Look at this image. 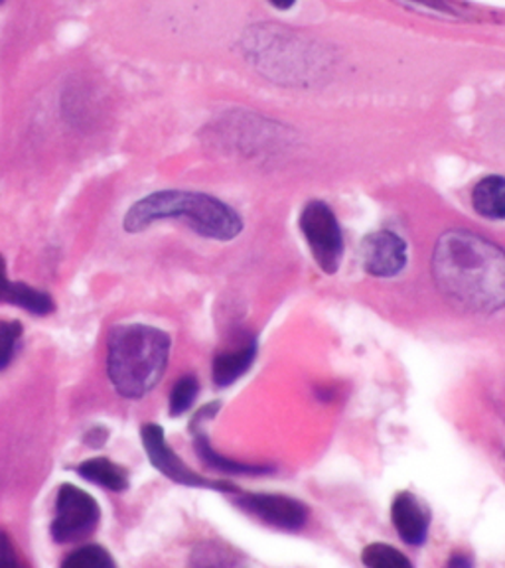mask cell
I'll return each mask as SVG.
<instances>
[{"mask_svg":"<svg viewBox=\"0 0 505 568\" xmlns=\"http://www.w3.org/2000/svg\"><path fill=\"white\" fill-rule=\"evenodd\" d=\"M164 220H184L205 240L231 241L243 231L241 215L231 205L213 195L186 190H164L142 197L124 215L123 227L139 233Z\"/></svg>","mask_w":505,"mask_h":568,"instance_id":"2","label":"cell"},{"mask_svg":"<svg viewBox=\"0 0 505 568\" xmlns=\"http://www.w3.org/2000/svg\"><path fill=\"white\" fill-rule=\"evenodd\" d=\"M190 428L194 433L195 454L202 458L208 468L220 471V474H230V476H263V474L273 471L271 466H263V464H245V462L225 458L213 448L210 438L202 430V426H190Z\"/></svg>","mask_w":505,"mask_h":568,"instance_id":"11","label":"cell"},{"mask_svg":"<svg viewBox=\"0 0 505 568\" xmlns=\"http://www.w3.org/2000/svg\"><path fill=\"white\" fill-rule=\"evenodd\" d=\"M0 2H2V0H0Z\"/></svg>","mask_w":505,"mask_h":568,"instance_id":"23","label":"cell"},{"mask_svg":"<svg viewBox=\"0 0 505 568\" xmlns=\"http://www.w3.org/2000/svg\"><path fill=\"white\" fill-rule=\"evenodd\" d=\"M235 496V506L266 527L284 532H299L309 524V509L294 497L240 491Z\"/></svg>","mask_w":505,"mask_h":568,"instance_id":"7","label":"cell"},{"mask_svg":"<svg viewBox=\"0 0 505 568\" xmlns=\"http://www.w3.org/2000/svg\"><path fill=\"white\" fill-rule=\"evenodd\" d=\"M0 302L12 304L18 308L32 312L36 316H48L55 311L52 296L42 291H36L27 283H12L7 275V261L0 255Z\"/></svg>","mask_w":505,"mask_h":568,"instance_id":"10","label":"cell"},{"mask_svg":"<svg viewBox=\"0 0 505 568\" xmlns=\"http://www.w3.org/2000/svg\"><path fill=\"white\" fill-rule=\"evenodd\" d=\"M474 210L494 222H505V178L488 176L479 180L472 192Z\"/></svg>","mask_w":505,"mask_h":568,"instance_id":"13","label":"cell"},{"mask_svg":"<svg viewBox=\"0 0 505 568\" xmlns=\"http://www.w3.org/2000/svg\"><path fill=\"white\" fill-rule=\"evenodd\" d=\"M198 393H200V383H198L194 375L180 377L176 385L172 387V393H170V415L172 417L184 415L194 405Z\"/></svg>","mask_w":505,"mask_h":568,"instance_id":"16","label":"cell"},{"mask_svg":"<svg viewBox=\"0 0 505 568\" xmlns=\"http://www.w3.org/2000/svg\"><path fill=\"white\" fill-rule=\"evenodd\" d=\"M362 263L367 275L397 276L407 266V243L393 231L370 233L362 243Z\"/></svg>","mask_w":505,"mask_h":568,"instance_id":"8","label":"cell"},{"mask_svg":"<svg viewBox=\"0 0 505 568\" xmlns=\"http://www.w3.org/2000/svg\"><path fill=\"white\" fill-rule=\"evenodd\" d=\"M431 271L458 308L494 314L505 306V251L474 231L451 230L436 241Z\"/></svg>","mask_w":505,"mask_h":568,"instance_id":"1","label":"cell"},{"mask_svg":"<svg viewBox=\"0 0 505 568\" xmlns=\"http://www.w3.org/2000/svg\"><path fill=\"white\" fill-rule=\"evenodd\" d=\"M448 565L451 567H471L472 560L466 559V557H454V559L448 560Z\"/></svg>","mask_w":505,"mask_h":568,"instance_id":"22","label":"cell"},{"mask_svg":"<svg viewBox=\"0 0 505 568\" xmlns=\"http://www.w3.org/2000/svg\"><path fill=\"white\" fill-rule=\"evenodd\" d=\"M107 436H109V433H107L103 426H95V428L89 430L88 436H85V443H88L89 446H98L99 448V446L105 444Z\"/></svg>","mask_w":505,"mask_h":568,"instance_id":"20","label":"cell"},{"mask_svg":"<svg viewBox=\"0 0 505 568\" xmlns=\"http://www.w3.org/2000/svg\"><path fill=\"white\" fill-rule=\"evenodd\" d=\"M20 336H22V324L20 322L0 320V372L9 367L12 357L17 354Z\"/></svg>","mask_w":505,"mask_h":568,"instance_id":"18","label":"cell"},{"mask_svg":"<svg viewBox=\"0 0 505 568\" xmlns=\"http://www.w3.org/2000/svg\"><path fill=\"white\" fill-rule=\"evenodd\" d=\"M269 2H271L275 9L289 10L293 9L294 2H296V0H269Z\"/></svg>","mask_w":505,"mask_h":568,"instance_id":"21","label":"cell"},{"mask_svg":"<svg viewBox=\"0 0 505 568\" xmlns=\"http://www.w3.org/2000/svg\"><path fill=\"white\" fill-rule=\"evenodd\" d=\"M18 559L9 535L0 529V568L17 567Z\"/></svg>","mask_w":505,"mask_h":568,"instance_id":"19","label":"cell"},{"mask_svg":"<svg viewBox=\"0 0 505 568\" xmlns=\"http://www.w3.org/2000/svg\"><path fill=\"white\" fill-rule=\"evenodd\" d=\"M142 444H144V450L149 454V460L152 466L164 474L166 478L188 486V488H205L215 489V491H223V494H238L240 489L235 488L230 481H222V479H208L200 474H195L190 466H186L182 458L178 456L169 443H166V436L162 426L154 425V423H147L141 428Z\"/></svg>","mask_w":505,"mask_h":568,"instance_id":"6","label":"cell"},{"mask_svg":"<svg viewBox=\"0 0 505 568\" xmlns=\"http://www.w3.org/2000/svg\"><path fill=\"white\" fill-rule=\"evenodd\" d=\"M81 478L88 479L91 484H98L101 488L111 489V491H124L129 488V476L127 471L117 466L115 462L107 458H91L78 466Z\"/></svg>","mask_w":505,"mask_h":568,"instance_id":"14","label":"cell"},{"mask_svg":"<svg viewBox=\"0 0 505 568\" xmlns=\"http://www.w3.org/2000/svg\"><path fill=\"white\" fill-rule=\"evenodd\" d=\"M170 336L144 324L111 329L107 373L124 399H141L159 385L169 367Z\"/></svg>","mask_w":505,"mask_h":568,"instance_id":"3","label":"cell"},{"mask_svg":"<svg viewBox=\"0 0 505 568\" xmlns=\"http://www.w3.org/2000/svg\"><path fill=\"white\" fill-rule=\"evenodd\" d=\"M362 562L365 567L372 568H411L413 562L401 552V550L385 545V542H373L370 547H365L362 552Z\"/></svg>","mask_w":505,"mask_h":568,"instance_id":"15","label":"cell"},{"mask_svg":"<svg viewBox=\"0 0 505 568\" xmlns=\"http://www.w3.org/2000/svg\"><path fill=\"white\" fill-rule=\"evenodd\" d=\"M101 511L95 497L88 491L63 484L55 497L52 537L55 542H75L98 529Z\"/></svg>","mask_w":505,"mask_h":568,"instance_id":"5","label":"cell"},{"mask_svg":"<svg viewBox=\"0 0 505 568\" xmlns=\"http://www.w3.org/2000/svg\"><path fill=\"white\" fill-rule=\"evenodd\" d=\"M301 230L320 268L334 275L344 257V235L336 213L324 202H311L302 210Z\"/></svg>","mask_w":505,"mask_h":568,"instance_id":"4","label":"cell"},{"mask_svg":"<svg viewBox=\"0 0 505 568\" xmlns=\"http://www.w3.org/2000/svg\"><path fill=\"white\" fill-rule=\"evenodd\" d=\"M63 567L70 568H111L115 567V560L99 545H88L73 550L68 559L63 560Z\"/></svg>","mask_w":505,"mask_h":568,"instance_id":"17","label":"cell"},{"mask_svg":"<svg viewBox=\"0 0 505 568\" xmlns=\"http://www.w3.org/2000/svg\"><path fill=\"white\" fill-rule=\"evenodd\" d=\"M391 521L395 525L401 541L411 547L425 545L431 529V514L415 494L401 491L395 496L391 506Z\"/></svg>","mask_w":505,"mask_h":568,"instance_id":"9","label":"cell"},{"mask_svg":"<svg viewBox=\"0 0 505 568\" xmlns=\"http://www.w3.org/2000/svg\"><path fill=\"white\" fill-rule=\"evenodd\" d=\"M257 357V339H251L240 349L223 352L213 359L212 377L218 387H230L251 369Z\"/></svg>","mask_w":505,"mask_h":568,"instance_id":"12","label":"cell"}]
</instances>
